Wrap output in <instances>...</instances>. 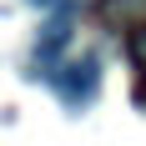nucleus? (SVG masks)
Segmentation results:
<instances>
[{
    "label": "nucleus",
    "instance_id": "1",
    "mask_svg": "<svg viewBox=\"0 0 146 146\" xmlns=\"http://www.w3.org/2000/svg\"><path fill=\"white\" fill-rule=\"evenodd\" d=\"M45 86L56 91L71 111H81V106L101 91V56H96V50H86V56H76V60H60L56 71L45 76Z\"/></svg>",
    "mask_w": 146,
    "mask_h": 146
},
{
    "label": "nucleus",
    "instance_id": "2",
    "mask_svg": "<svg viewBox=\"0 0 146 146\" xmlns=\"http://www.w3.org/2000/svg\"><path fill=\"white\" fill-rule=\"evenodd\" d=\"M71 35H76V5L50 10V20H45V25H40V35H35V50H30V60H35L30 81H45V76L60 66V56H66Z\"/></svg>",
    "mask_w": 146,
    "mask_h": 146
},
{
    "label": "nucleus",
    "instance_id": "3",
    "mask_svg": "<svg viewBox=\"0 0 146 146\" xmlns=\"http://www.w3.org/2000/svg\"><path fill=\"white\" fill-rule=\"evenodd\" d=\"M25 5H35V10H60V5H71V0H25Z\"/></svg>",
    "mask_w": 146,
    "mask_h": 146
}]
</instances>
